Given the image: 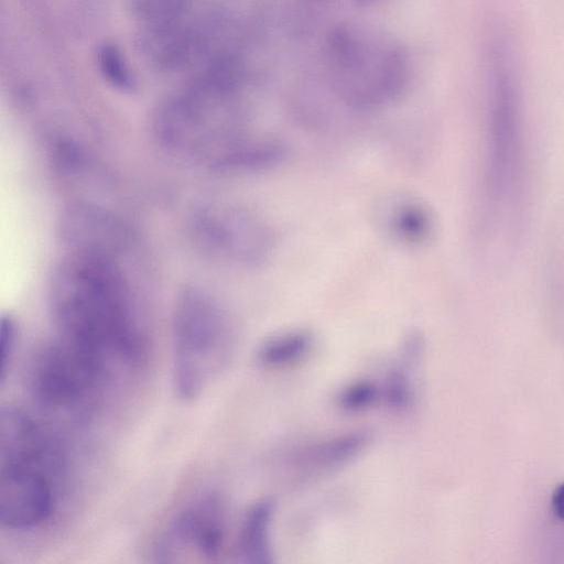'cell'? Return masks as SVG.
<instances>
[{
    "instance_id": "cell-1",
    "label": "cell",
    "mask_w": 564,
    "mask_h": 564,
    "mask_svg": "<svg viewBox=\"0 0 564 564\" xmlns=\"http://www.w3.org/2000/svg\"><path fill=\"white\" fill-rule=\"evenodd\" d=\"M59 337L105 361L135 366L147 351L119 268L100 249L72 257L53 284Z\"/></svg>"
},
{
    "instance_id": "cell-2",
    "label": "cell",
    "mask_w": 564,
    "mask_h": 564,
    "mask_svg": "<svg viewBox=\"0 0 564 564\" xmlns=\"http://www.w3.org/2000/svg\"><path fill=\"white\" fill-rule=\"evenodd\" d=\"M66 473L64 453L42 423L6 408L0 414V522L26 531L57 509Z\"/></svg>"
},
{
    "instance_id": "cell-3",
    "label": "cell",
    "mask_w": 564,
    "mask_h": 564,
    "mask_svg": "<svg viewBox=\"0 0 564 564\" xmlns=\"http://www.w3.org/2000/svg\"><path fill=\"white\" fill-rule=\"evenodd\" d=\"M325 53L332 85L350 107H380L399 98L406 87L408 56L382 35L339 25L328 34Z\"/></svg>"
},
{
    "instance_id": "cell-4",
    "label": "cell",
    "mask_w": 564,
    "mask_h": 564,
    "mask_svg": "<svg viewBox=\"0 0 564 564\" xmlns=\"http://www.w3.org/2000/svg\"><path fill=\"white\" fill-rule=\"evenodd\" d=\"M231 329L220 306L200 291L180 297L173 323V380L177 394L198 397L218 376L231 351Z\"/></svg>"
},
{
    "instance_id": "cell-5",
    "label": "cell",
    "mask_w": 564,
    "mask_h": 564,
    "mask_svg": "<svg viewBox=\"0 0 564 564\" xmlns=\"http://www.w3.org/2000/svg\"><path fill=\"white\" fill-rule=\"evenodd\" d=\"M513 61L503 41L495 40L488 54V120L491 185L501 197L518 182L521 164V107Z\"/></svg>"
},
{
    "instance_id": "cell-6",
    "label": "cell",
    "mask_w": 564,
    "mask_h": 564,
    "mask_svg": "<svg viewBox=\"0 0 564 564\" xmlns=\"http://www.w3.org/2000/svg\"><path fill=\"white\" fill-rule=\"evenodd\" d=\"M112 369L96 356L58 337L37 355L31 373L36 399L51 409H77L91 401Z\"/></svg>"
},
{
    "instance_id": "cell-7",
    "label": "cell",
    "mask_w": 564,
    "mask_h": 564,
    "mask_svg": "<svg viewBox=\"0 0 564 564\" xmlns=\"http://www.w3.org/2000/svg\"><path fill=\"white\" fill-rule=\"evenodd\" d=\"M227 513L223 498L207 494L196 498L169 522L154 546L162 563L214 562L224 551Z\"/></svg>"
},
{
    "instance_id": "cell-8",
    "label": "cell",
    "mask_w": 564,
    "mask_h": 564,
    "mask_svg": "<svg viewBox=\"0 0 564 564\" xmlns=\"http://www.w3.org/2000/svg\"><path fill=\"white\" fill-rule=\"evenodd\" d=\"M207 237L226 254L257 261L270 250L271 236L254 217L239 212L207 214Z\"/></svg>"
},
{
    "instance_id": "cell-9",
    "label": "cell",
    "mask_w": 564,
    "mask_h": 564,
    "mask_svg": "<svg viewBox=\"0 0 564 564\" xmlns=\"http://www.w3.org/2000/svg\"><path fill=\"white\" fill-rule=\"evenodd\" d=\"M274 503L260 499L247 510L237 538V555L242 562L268 564L273 561L271 528Z\"/></svg>"
},
{
    "instance_id": "cell-10",
    "label": "cell",
    "mask_w": 564,
    "mask_h": 564,
    "mask_svg": "<svg viewBox=\"0 0 564 564\" xmlns=\"http://www.w3.org/2000/svg\"><path fill=\"white\" fill-rule=\"evenodd\" d=\"M313 347L308 330L293 329L265 339L256 352L258 364L268 369H283L305 359Z\"/></svg>"
},
{
    "instance_id": "cell-11",
    "label": "cell",
    "mask_w": 564,
    "mask_h": 564,
    "mask_svg": "<svg viewBox=\"0 0 564 564\" xmlns=\"http://www.w3.org/2000/svg\"><path fill=\"white\" fill-rule=\"evenodd\" d=\"M369 436L365 432H351L321 441L301 457V467L328 469L340 466L358 456L367 446Z\"/></svg>"
},
{
    "instance_id": "cell-12",
    "label": "cell",
    "mask_w": 564,
    "mask_h": 564,
    "mask_svg": "<svg viewBox=\"0 0 564 564\" xmlns=\"http://www.w3.org/2000/svg\"><path fill=\"white\" fill-rule=\"evenodd\" d=\"M390 228L402 241L420 243L432 231V218L425 207L417 203L405 202L393 208L390 215Z\"/></svg>"
},
{
    "instance_id": "cell-13",
    "label": "cell",
    "mask_w": 564,
    "mask_h": 564,
    "mask_svg": "<svg viewBox=\"0 0 564 564\" xmlns=\"http://www.w3.org/2000/svg\"><path fill=\"white\" fill-rule=\"evenodd\" d=\"M381 399V388L371 380L359 379L344 386L336 395V404L348 413L362 412Z\"/></svg>"
},
{
    "instance_id": "cell-14",
    "label": "cell",
    "mask_w": 564,
    "mask_h": 564,
    "mask_svg": "<svg viewBox=\"0 0 564 564\" xmlns=\"http://www.w3.org/2000/svg\"><path fill=\"white\" fill-rule=\"evenodd\" d=\"M381 399L394 411H403L412 404L414 387L404 366L392 368L381 387Z\"/></svg>"
},
{
    "instance_id": "cell-15",
    "label": "cell",
    "mask_w": 564,
    "mask_h": 564,
    "mask_svg": "<svg viewBox=\"0 0 564 564\" xmlns=\"http://www.w3.org/2000/svg\"><path fill=\"white\" fill-rule=\"evenodd\" d=\"M15 348V325L10 317H2L0 327V380L3 381L10 368Z\"/></svg>"
},
{
    "instance_id": "cell-16",
    "label": "cell",
    "mask_w": 564,
    "mask_h": 564,
    "mask_svg": "<svg viewBox=\"0 0 564 564\" xmlns=\"http://www.w3.org/2000/svg\"><path fill=\"white\" fill-rule=\"evenodd\" d=\"M550 505L553 517L564 523V481L554 489Z\"/></svg>"
},
{
    "instance_id": "cell-17",
    "label": "cell",
    "mask_w": 564,
    "mask_h": 564,
    "mask_svg": "<svg viewBox=\"0 0 564 564\" xmlns=\"http://www.w3.org/2000/svg\"><path fill=\"white\" fill-rule=\"evenodd\" d=\"M358 6H367L376 0H355Z\"/></svg>"
}]
</instances>
